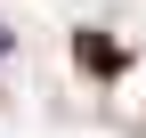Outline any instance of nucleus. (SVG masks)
Masks as SVG:
<instances>
[{
  "mask_svg": "<svg viewBox=\"0 0 146 138\" xmlns=\"http://www.w3.org/2000/svg\"><path fill=\"white\" fill-rule=\"evenodd\" d=\"M73 57H81V73H98V81H114L122 65H130L122 41H106V33H73Z\"/></svg>",
  "mask_w": 146,
  "mask_h": 138,
  "instance_id": "obj_1",
  "label": "nucleus"
},
{
  "mask_svg": "<svg viewBox=\"0 0 146 138\" xmlns=\"http://www.w3.org/2000/svg\"><path fill=\"white\" fill-rule=\"evenodd\" d=\"M0 57H8V33H0Z\"/></svg>",
  "mask_w": 146,
  "mask_h": 138,
  "instance_id": "obj_2",
  "label": "nucleus"
}]
</instances>
